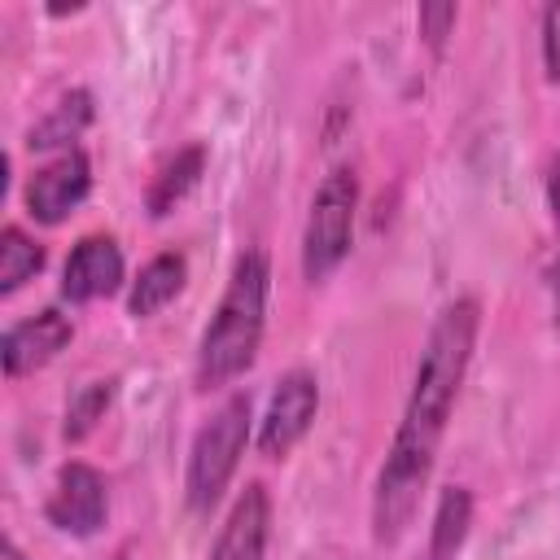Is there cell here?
<instances>
[{
  "mask_svg": "<svg viewBox=\"0 0 560 560\" xmlns=\"http://www.w3.org/2000/svg\"><path fill=\"white\" fill-rule=\"evenodd\" d=\"M468 525H472V494L464 486H446L438 494V512H433L429 560H455V551L468 538Z\"/></svg>",
  "mask_w": 560,
  "mask_h": 560,
  "instance_id": "obj_14",
  "label": "cell"
},
{
  "mask_svg": "<svg viewBox=\"0 0 560 560\" xmlns=\"http://www.w3.org/2000/svg\"><path fill=\"white\" fill-rule=\"evenodd\" d=\"M70 337H74V328H70V319H66L57 306H48V311H39V315H31V319L9 324L4 346H0L4 376L18 381V376L44 368L48 359H57V354L70 346Z\"/></svg>",
  "mask_w": 560,
  "mask_h": 560,
  "instance_id": "obj_9",
  "label": "cell"
},
{
  "mask_svg": "<svg viewBox=\"0 0 560 560\" xmlns=\"http://www.w3.org/2000/svg\"><path fill=\"white\" fill-rule=\"evenodd\" d=\"M44 267V245L26 236L22 228L0 232V293H18L26 280H35Z\"/></svg>",
  "mask_w": 560,
  "mask_h": 560,
  "instance_id": "obj_15",
  "label": "cell"
},
{
  "mask_svg": "<svg viewBox=\"0 0 560 560\" xmlns=\"http://www.w3.org/2000/svg\"><path fill=\"white\" fill-rule=\"evenodd\" d=\"M420 35L433 44V48H442V39L451 35V26H455V4L451 0H429V4H420Z\"/></svg>",
  "mask_w": 560,
  "mask_h": 560,
  "instance_id": "obj_17",
  "label": "cell"
},
{
  "mask_svg": "<svg viewBox=\"0 0 560 560\" xmlns=\"http://www.w3.org/2000/svg\"><path fill=\"white\" fill-rule=\"evenodd\" d=\"M201 171H206V144H188V149H179L175 158H166L162 171H158L153 184H149V197H144L149 214H153V219L171 214V210L188 197V188L201 179Z\"/></svg>",
  "mask_w": 560,
  "mask_h": 560,
  "instance_id": "obj_13",
  "label": "cell"
},
{
  "mask_svg": "<svg viewBox=\"0 0 560 560\" xmlns=\"http://www.w3.org/2000/svg\"><path fill=\"white\" fill-rule=\"evenodd\" d=\"M184 280H188V258L184 254H175V249H166V254H158V258H149L144 267H140V276L131 280V293H127V311L136 315V319H149V315H158L179 289H184Z\"/></svg>",
  "mask_w": 560,
  "mask_h": 560,
  "instance_id": "obj_11",
  "label": "cell"
},
{
  "mask_svg": "<svg viewBox=\"0 0 560 560\" xmlns=\"http://www.w3.org/2000/svg\"><path fill=\"white\" fill-rule=\"evenodd\" d=\"M92 114H96V109H92V92H88V88L66 92V96L26 131V149H31V153H44V149H61V144L79 140V136L88 131Z\"/></svg>",
  "mask_w": 560,
  "mask_h": 560,
  "instance_id": "obj_12",
  "label": "cell"
},
{
  "mask_svg": "<svg viewBox=\"0 0 560 560\" xmlns=\"http://www.w3.org/2000/svg\"><path fill=\"white\" fill-rule=\"evenodd\" d=\"M267 534H271V499L258 481H249L236 494V503H232V512H228V521L210 547V560H262Z\"/></svg>",
  "mask_w": 560,
  "mask_h": 560,
  "instance_id": "obj_10",
  "label": "cell"
},
{
  "mask_svg": "<svg viewBox=\"0 0 560 560\" xmlns=\"http://www.w3.org/2000/svg\"><path fill=\"white\" fill-rule=\"evenodd\" d=\"M354 210H359V175L354 166H332L324 175V184L311 197V214L302 228V276L328 280L341 258L350 254V236H354Z\"/></svg>",
  "mask_w": 560,
  "mask_h": 560,
  "instance_id": "obj_4",
  "label": "cell"
},
{
  "mask_svg": "<svg viewBox=\"0 0 560 560\" xmlns=\"http://www.w3.org/2000/svg\"><path fill=\"white\" fill-rule=\"evenodd\" d=\"M114 389H118V381L105 376V381H88V385L70 398L66 424H61L66 442H83V438L96 429V420H105V411H109V402H114Z\"/></svg>",
  "mask_w": 560,
  "mask_h": 560,
  "instance_id": "obj_16",
  "label": "cell"
},
{
  "mask_svg": "<svg viewBox=\"0 0 560 560\" xmlns=\"http://www.w3.org/2000/svg\"><path fill=\"white\" fill-rule=\"evenodd\" d=\"M542 66H547V79L556 83L560 79V0L542 9Z\"/></svg>",
  "mask_w": 560,
  "mask_h": 560,
  "instance_id": "obj_18",
  "label": "cell"
},
{
  "mask_svg": "<svg viewBox=\"0 0 560 560\" xmlns=\"http://www.w3.org/2000/svg\"><path fill=\"white\" fill-rule=\"evenodd\" d=\"M122 284V249L114 236L96 232V236H83L66 267H61V298L66 302H96V298H109L114 289Z\"/></svg>",
  "mask_w": 560,
  "mask_h": 560,
  "instance_id": "obj_8",
  "label": "cell"
},
{
  "mask_svg": "<svg viewBox=\"0 0 560 560\" xmlns=\"http://www.w3.org/2000/svg\"><path fill=\"white\" fill-rule=\"evenodd\" d=\"M4 560H26V556H22V547H18L13 538H4Z\"/></svg>",
  "mask_w": 560,
  "mask_h": 560,
  "instance_id": "obj_21",
  "label": "cell"
},
{
  "mask_svg": "<svg viewBox=\"0 0 560 560\" xmlns=\"http://www.w3.org/2000/svg\"><path fill=\"white\" fill-rule=\"evenodd\" d=\"M315 407H319V381L306 372V368H293L276 381L271 389V402H267V416L258 424V451L267 459H280L289 455L302 433L311 429L315 420Z\"/></svg>",
  "mask_w": 560,
  "mask_h": 560,
  "instance_id": "obj_5",
  "label": "cell"
},
{
  "mask_svg": "<svg viewBox=\"0 0 560 560\" xmlns=\"http://www.w3.org/2000/svg\"><path fill=\"white\" fill-rule=\"evenodd\" d=\"M547 284H551V298H556V324H560V258L547 267Z\"/></svg>",
  "mask_w": 560,
  "mask_h": 560,
  "instance_id": "obj_20",
  "label": "cell"
},
{
  "mask_svg": "<svg viewBox=\"0 0 560 560\" xmlns=\"http://www.w3.org/2000/svg\"><path fill=\"white\" fill-rule=\"evenodd\" d=\"M245 442H249V394H232L192 438L188 477H184L192 512H210L219 503V494L228 490V481L241 464Z\"/></svg>",
  "mask_w": 560,
  "mask_h": 560,
  "instance_id": "obj_3",
  "label": "cell"
},
{
  "mask_svg": "<svg viewBox=\"0 0 560 560\" xmlns=\"http://www.w3.org/2000/svg\"><path fill=\"white\" fill-rule=\"evenodd\" d=\"M477 324H481L477 298H455L451 306H442V315L429 328V341L416 363L411 398L402 407L389 455L376 472V494H372L376 542H398L407 534V525L416 521L420 494H424L433 459H438V442L446 433L451 407L459 398V385H464V372H468V359L477 346Z\"/></svg>",
  "mask_w": 560,
  "mask_h": 560,
  "instance_id": "obj_1",
  "label": "cell"
},
{
  "mask_svg": "<svg viewBox=\"0 0 560 560\" xmlns=\"http://www.w3.org/2000/svg\"><path fill=\"white\" fill-rule=\"evenodd\" d=\"M92 192V166L83 149H66L61 158H52L48 166H39L26 179V214L44 228H57L74 206H83V197Z\"/></svg>",
  "mask_w": 560,
  "mask_h": 560,
  "instance_id": "obj_7",
  "label": "cell"
},
{
  "mask_svg": "<svg viewBox=\"0 0 560 560\" xmlns=\"http://www.w3.org/2000/svg\"><path fill=\"white\" fill-rule=\"evenodd\" d=\"M267 289H271L267 254L245 249L232 262L228 289H223V298L214 306V319L201 332V346H197V381H201V389L228 385L254 363L258 341H262V319H267Z\"/></svg>",
  "mask_w": 560,
  "mask_h": 560,
  "instance_id": "obj_2",
  "label": "cell"
},
{
  "mask_svg": "<svg viewBox=\"0 0 560 560\" xmlns=\"http://www.w3.org/2000/svg\"><path fill=\"white\" fill-rule=\"evenodd\" d=\"M44 516L61 529V534H74V538H88L105 525L109 516V490H105V477L83 464V459H70L61 472H57V486L48 494V508Z\"/></svg>",
  "mask_w": 560,
  "mask_h": 560,
  "instance_id": "obj_6",
  "label": "cell"
},
{
  "mask_svg": "<svg viewBox=\"0 0 560 560\" xmlns=\"http://www.w3.org/2000/svg\"><path fill=\"white\" fill-rule=\"evenodd\" d=\"M547 206H551V219H556V228H560V153H556L551 175H547Z\"/></svg>",
  "mask_w": 560,
  "mask_h": 560,
  "instance_id": "obj_19",
  "label": "cell"
}]
</instances>
